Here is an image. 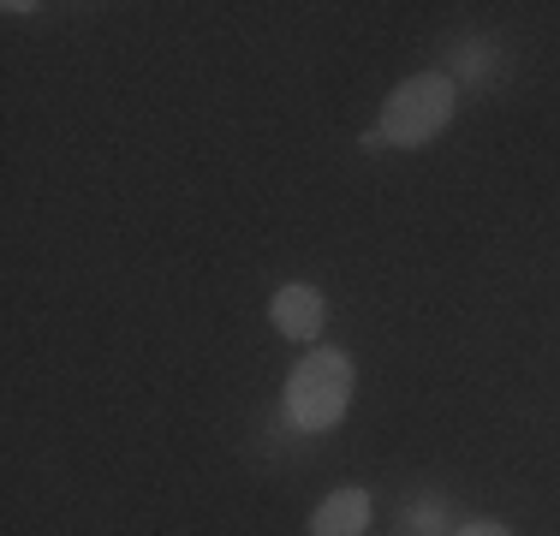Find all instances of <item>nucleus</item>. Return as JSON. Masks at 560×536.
I'll return each mask as SVG.
<instances>
[{
  "instance_id": "f257e3e1",
  "label": "nucleus",
  "mask_w": 560,
  "mask_h": 536,
  "mask_svg": "<svg viewBox=\"0 0 560 536\" xmlns=\"http://www.w3.org/2000/svg\"><path fill=\"white\" fill-rule=\"evenodd\" d=\"M352 382H358L352 358H346L340 346H311L287 375V418L299 423L304 435L335 429L346 418V406H352Z\"/></svg>"
},
{
  "instance_id": "f03ea898",
  "label": "nucleus",
  "mask_w": 560,
  "mask_h": 536,
  "mask_svg": "<svg viewBox=\"0 0 560 536\" xmlns=\"http://www.w3.org/2000/svg\"><path fill=\"white\" fill-rule=\"evenodd\" d=\"M453 107H459V84L447 72H418L388 96L376 131L388 138V150H423L453 126Z\"/></svg>"
},
{
  "instance_id": "7ed1b4c3",
  "label": "nucleus",
  "mask_w": 560,
  "mask_h": 536,
  "mask_svg": "<svg viewBox=\"0 0 560 536\" xmlns=\"http://www.w3.org/2000/svg\"><path fill=\"white\" fill-rule=\"evenodd\" d=\"M269 322H275V334H287V340H323V328H328V299H323V287H311V280H287V287L269 299Z\"/></svg>"
},
{
  "instance_id": "20e7f679",
  "label": "nucleus",
  "mask_w": 560,
  "mask_h": 536,
  "mask_svg": "<svg viewBox=\"0 0 560 536\" xmlns=\"http://www.w3.org/2000/svg\"><path fill=\"white\" fill-rule=\"evenodd\" d=\"M370 531V489H335L311 513V536H364Z\"/></svg>"
},
{
  "instance_id": "39448f33",
  "label": "nucleus",
  "mask_w": 560,
  "mask_h": 536,
  "mask_svg": "<svg viewBox=\"0 0 560 536\" xmlns=\"http://www.w3.org/2000/svg\"><path fill=\"white\" fill-rule=\"evenodd\" d=\"M459 525H447V513H442V501H423V506H411L406 513V536H453Z\"/></svg>"
},
{
  "instance_id": "423d86ee",
  "label": "nucleus",
  "mask_w": 560,
  "mask_h": 536,
  "mask_svg": "<svg viewBox=\"0 0 560 536\" xmlns=\"http://www.w3.org/2000/svg\"><path fill=\"white\" fill-rule=\"evenodd\" d=\"M453 536H513V531H506L501 518H465V525L453 531Z\"/></svg>"
}]
</instances>
